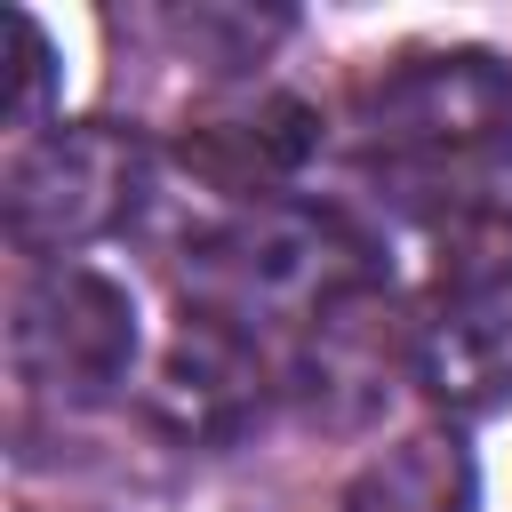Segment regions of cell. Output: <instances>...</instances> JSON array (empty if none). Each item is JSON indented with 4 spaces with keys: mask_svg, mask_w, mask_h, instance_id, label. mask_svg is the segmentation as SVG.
Listing matches in <instances>:
<instances>
[{
    "mask_svg": "<svg viewBox=\"0 0 512 512\" xmlns=\"http://www.w3.org/2000/svg\"><path fill=\"white\" fill-rule=\"evenodd\" d=\"M192 312L256 336V328H312L344 296L368 288V240L312 200H248L192 248Z\"/></svg>",
    "mask_w": 512,
    "mask_h": 512,
    "instance_id": "obj_1",
    "label": "cell"
},
{
    "mask_svg": "<svg viewBox=\"0 0 512 512\" xmlns=\"http://www.w3.org/2000/svg\"><path fill=\"white\" fill-rule=\"evenodd\" d=\"M408 376L448 416H480L512 400V256L472 264L456 288H440V304L408 344Z\"/></svg>",
    "mask_w": 512,
    "mask_h": 512,
    "instance_id": "obj_5",
    "label": "cell"
},
{
    "mask_svg": "<svg viewBox=\"0 0 512 512\" xmlns=\"http://www.w3.org/2000/svg\"><path fill=\"white\" fill-rule=\"evenodd\" d=\"M464 192H472V208L480 216H496V224H512V128L464 168Z\"/></svg>",
    "mask_w": 512,
    "mask_h": 512,
    "instance_id": "obj_9",
    "label": "cell"
},
{
    "mask_svg": "<svg viewBox=\"0 0 512 512\" xmlns=\"http://www.w3.org/2000/svg\"><path fill=\"white\" fill-rule=\"evenodd\" d=\"M152 184V152L120 120H64L32 136L8 168V240L24 256H72L136 216Z\"/></svg>",
    "mask_w": 512,
    "mask_h": 512,
    "instance_id": "obj_2",
    "label": "cell"
},
{
    "mask_svg": "<svg viewBox=\"0 0 512 512\" xmlns=\"http://www.w3.org/2000/svg\"><path fill=\"white\" fill-rule=\"evenodd\" d=\"M8 352H16V384L32 400L96 408L136 368V304H128L120 280H104L88 264H56V272H40L24 288Z\"/></svg>",
    "mask_w": 512,
    "mask_h": 512,
    "instance_id": "obj_4",
    "label": "cell"
},
{
    "mask_svg": "<svg viewBox=\"0 0 512 512\" xmlns=\"http://www.w3.org/2000/svg\"><path fill=\"white\" fill-rule=\"evenodd\" d=\"M152 416L184 440H232L248 416H264V352L256 336L208 320V312H184L168 360H160V384H152Z\"/></svg>",
    "mask_w": 512,
    "mask_h": 512,
    "instance_id": "obj_6",
    "label": "cell"
},
{
    "mask_svg": "<svg viewBox=\"0 0 512 512\" xmlns=\"http://www.w3.org/2000/svg\"><path fill=\"white\" fill-rule=\"evenodd\" d=\"M0 32H8V128H16V136H48V96H56L48 32H40L24 8H8Z\"/></svg>",
    "mask_w": 512,
    "mask_h": 512,
    "instance_id": "obj_8",
    "label": "cell"
},
{
    "mask_svg": "<svg viewBox=\"0 0 512 512\" xmlns=\"http://www.w3.org/2000/svg\"><path fill=\"white\" fill-rule=\"evenodd\" d=\"M480 480L456 432H408L392 440L376 464H360V480L344 488L336 512H472Z\"/></svg>",
    "mask_w": 512,
    "mask_h": 512,
    "instance_id": "obj_7",
    "label": "cell"
},
{
    "mask_svg": "<svg viewBox=\"0 0 512 512\" xmlns=\"http://www.w3.org/2000/svg\"><path fill=\"white\" fill-rule=\"evenodd\" d=\"M368 152L384 168H472L504 128H512V72L480 48H440V56H408L400 72H384L368 88Z\"/></svg>",
    "mask_w": 512,
    "mask_h": 512,
    "instance_id": "obj_3",
    "label": "cell"
}]
</instances>
